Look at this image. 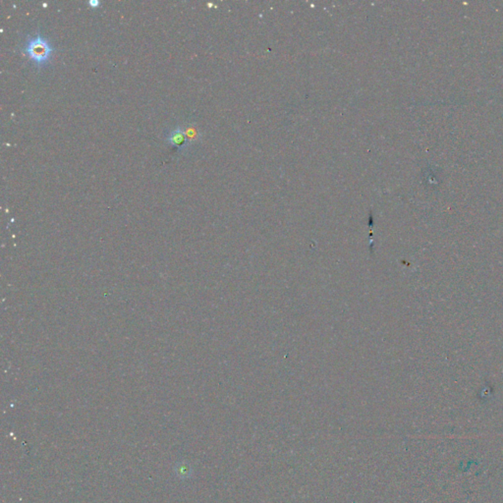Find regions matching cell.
I'll return each mask as SVG.
<instances>
[{
  "mask_svg": "<svg viewBox=\"0 0 503 503\" xmlns=\"http://www.w3.org/2000/svg\"><path fill=\"white\" fill-rule=\"evenodd\" d=\"M25 50L37 64L41 65L48 60L53 48L45 39L39 35L36 38L28 40Z\"/></svg>",
  "mask_w": 503,
  "mask_h": 503,
  "instance_id": "6da1fadb",
  "label": "cell"
},
{
  "mask_svg": "<svg viewBox=\"0 0 503 503\" xmlns=\"http://www.w3.org/2000/svg\"><path fill=\"white\" fill-rule=\"evenodd\" d=\"M168 143L172 146L177 147L178 149H182L188 143L185 129L182 127H176L173 131L170 132L168 137Z\"/></svg>",
  "mask_w": 503,
  "mask_h": 503,
  "instance_id": "7a4b0ae2",
  "label": "cell"
},
{
  "mask_svg": "<svg viewBox=\"0 0 503 503\" xmlns=\"http://www.w3.org/2000/svg\"><path fill=\"white\" fill-rule=\"evenodd\" d=\"M185 133H186V137H187L188 143L193 141V140H195L197 138V136H198L197 130L193 126H189L187 129H185Z\"/></svg>",
  "mask_w": 503,
  "mask_h": 503,
  "instance_id": "3957f363",
  "label": "cell"
},
{
  "mask_svg": "<svg viewBox=\"0 0 503 503\" xmlns=\"http://www.w3.org/2000/svg\"><path fill=\"white\" fill-rule=\"evenodd\" d=\"M88 4H89L91 7L95 8V7H97V6H98L99 2H98L97 0H90V1H88Z\"/></svg>",
  "mask_w": 503,
  "mask_h": 503,
  "instance_id": "277c9868",
  "label": "cell"
}]
</instances>
